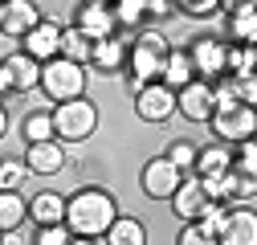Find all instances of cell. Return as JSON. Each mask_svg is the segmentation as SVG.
Returning <instances> with one entry per match:
<instances>
[{
	"instance_id": "d590c367",
	"label": "cell",
	"mask_w": 257,
	"mask_h": 245,
	"mask_svg": "<svg viewBox=\"0 0 257 245\" xmlns=\"http://www.w3.org/2000/svg\"><path fill=\"white\" fill-rule=\"evenodd\" d=\"M241 106L257 110V74H245L241 78Z\"/></svg>"
},
{
	"instance_id": "ba28073f",
	"label": "cell",
	"mask_w": 257,
	"mask_h": 245,
	"mask_svg": "<svg viewBox=\"0 0 257 245\" xmlns=\"http://www.w3.org/2000/svg\"><path fill=\"white\" fill-rule=\"evenodd\" d=\"M41 74H45V66L37 57H29L25 49L0 61V86H5V94H29V90H37Z\"/></svg>"
},
{
	"instance_id": "9a60e30c",
	"label": "cell",
	"mask_w": 257,
	"mask_h": 245,
	"mask_svg": "<svg viewBox=\"0 0 257 245\" xmlns=\"http://www.w3.org/2000/svg\"><path fill=\"white\" fill-rule=\"evenodd\" d=\"M61 33H66V29H61L57 21H41L33 33L25 37V45H21V49H25L29 57H37L41 66H49V61H57V57H61Z\"/></svg>"
},
{
	"instance_id": "277c9868",
	"label": "cell",
	"mask_w": 257,
	"mask_h": 245,
	"mask_svg": "<svg viewBox=\"0 0 257 245\" xmlns=\"http://www.w3.org/2000/svg\"><path fill=\"white\" fill-rule=\"evenodd\" d=\"M86 66H74V61H66V57H57V61H49L45 66V74H41V90H45V98L49 102H78V98H86L82 90H86V74H82Z\"/></svg>"
},
{
	"instance_id": "8d00e7d4",
	"label": "cell",
	"mask_w": 257,
	"mask_h": 245,
	"mask_svg": "<svg viewBox=\"0 0 257 245\" xmlns=\"http://www.w3.org/2000/svg\"><path fill=\"white\" fill-rule=\"evenodd\" d=\"M147 9H151V17H172L176 13L172 0H147Z\"/></svg>"
},
{
	"instance_id": "f35d334b",
	"label": "cell",
	"mask_w": 257,
	"mask_h": 245,
	"mask_svg": "<svg viewBox=\"0 0 257 245\" xmlns=\"http://www.w3.org/2000/svg\"><path fill=\"white\" fill-rule=\"evenodd\" d=\"M5 245H21V237L17 233H5Z\"/></svg>"
},
{
	"instance_id": "4316f807",
	"label": "cell",
	"mask_w": 257,
	"mask_h": 245,
	"mask_svg": "<svg viewBox=\"0 0 257 245\" xmlns=\"http://www.w3.org/2000/svg\"><path fill=\"white\" fill-rule=\"evenodd\" d=\"M229 74L233 78L257 74V49L253 45H229Z\"/></svg>"
},
{
	"instance_id": "d6a6232c",
	"label": "cell",
	"mask_w": 257,
	"mask_h": 245,
	"mask_svg": "<svg viewBox=\"0 0 257 245\" xmlns=\"http://www.w3.org/2000/svg\"><path fill=\"white\" fill-rule=\"evenodd\" d=\"M33 241L37 245H74V229L70 225H49V229H37Z\"/></svg>"
},
{
	"instance_id": "836d02e7",
	"label": "cell",
	"mask_w": 257,
	"mask_h": 245,
	"mask_svg": "<svg viewBox=\"0 0 257 245\" xmlns=\"http://www.w3.org/2000/svg\"><path fill=\"white\" fill-rule=\"evenodd\" d=\"M184 17H196V21H204V17H212L216 9H220V0H180L176 5Z\"/></svg>"
},
{
	"instance_id": "44dd1931",
	"label": "cell",
	"mask_w": 257,
	"mask_h": 245,
	"mask_svg": "<svg viewBox=\"0 0 257 245\" xmlns=\"http://www.w3.org/2000/svg\"><path fill=\"white\" fill-rule=\"evenodd\" d=\"M220 245H257V212L253 208H233L229 229L220 233Z\"/></svg>"
},
{
	"instance_id": "30bf717a",
	"label": "cell",
	"mask_w": 257,
	"mask_h": 245,
	"mask_svg": "<svg viewBox=\"0 0 257 245\" xmlns=\"http://www.w3.org/2000/svg\"><path fill=\"white\" fill-rule=\"evenodd\" d=\"M229 45H257V0H220Z\"/></svg>"
},
{
	"instance_id": "e575fe53",
	"label": "cell",
	"mask_w": 257,
	"mask_h": 245,
	"mask_svg": "<svg viewBox=\"0 0 257 245\" xmlns=\"http://www.w3.org/2000/svg\"><path fill=\"white\" fill-rule=\"evenodd\" d=\"M237 168H245V172L257 176V139H249V143L237 147Z\"/></svg>"
},
{
	"instance_id": "5b68a950",
	"label": "cell",
	"mask_w": 257,
	"mask_h": 245,
	"mask_svg": "<svg viewBox=\"0 0 257 245\" xmlns=\"http://www.w3.org/2000/svg\"><path fill=\"white\" fill-rule=\"evenodd\" d=\"M53 127H57L61 143H82V139L94 135V127H98V106L90 98L61 102V106H53Z\"/></svg>"
},
{
	"instance_id": "7402d4cb",
	"label": "cell",
	"mask_w": 257,
	"mask_h": 245,
	"mask_svg": "<svg viewBox=\"0 0 257 245\" xmlns=\"http://www.w3.org/2000/svg\"><path fill=\"white\" fill-rule=\"evenodd\" d=\"M196 82V66H192V53H188V45H172V57H168V70H164V86H172L176 94L184 86H192Z\"/></svg>"
},
{
	"instance_id": "8992f818",
	"label": "cell",
	"mask_w": 257,
	"mask_h": 245,
	"mask_svg": "<svg viewBox=\"0 0 257 245\" xmlns=\"http://www.w3.org/2000/svg\"><path fill=\"white\" fill-rule=\"evenodd\" d=\"M188 53H192V66H196V78L220 82L229 74V41H220L216 33H200L188 45Z\"/></svg>"
},
{
	"instance_id": "7a4b0ae2",
	"label": "cell",
	"mask_w": 257,
	"mask_h": 245,
	"mask_svg": "<svg viewBox=\"0 0 257 245\" xmlns=\"http://www.w3.org/2000/svg\"><path fill=\"white\" fill-rule=\"evenodd\" d=\"M168 57H172V45L159 29H139L135 41H131V82L135 90L151 86V82H164V70H168Z\"/></svg>"
},
{
	"instance_id": "4fadbf2b",
	"label": "cell",
	"mask_w": 257,
	"mask_h": 245,
	"mask_svg": "<svg viewBox=\"0 0 257 245\" xmlns=\"http://www.w3.org/2000/svg\"><path fill=\"white\" fill-rule=\"evenodd\" d=\"M180 114L188 122H212V114H216V90H212V82L196 78L192 86H184L180 90Z\"/></svg>"
},
{
	"instance_id": "4dcf8cb0",
	"label": "cell",
	"mask_w": 257,
	"mask_h": 245,
	"mask_svg": "<svg viewBox=\"0 0 257 245\" xmlns=\"http://www.w3.org/2000/svg\"><path fill=\"white\" fill-rule=\"evenodd\" d=\"M176 245H220V237H216V233H208L200 221H192V225H184V229H180Z\"/></svg>"
},
{
	"instance_id": "2e32d148",
	"label": "cell",
	"mask_w": 257,
	"mask_h": 245,
	"mask_svg": "<svg viewBox=\"0 0 257 245\" xmlns=\"http://www.w3.org/2000/svg\"><path fill=\"white\" fill-rule=\"evenodd\" d=\"M25 164H29L33 176H57V172H66V147H61V139L29 143L25 147Z\"/></svg>"
},
{
	"instance_id": "f546056e",
	"label": "cell",
	"mask_w": 257,
	"mask_h": 245,
	"mask_svg": "<svg viewBox=\"0 0 257 245\" xmlns=\"http://www.w3.org/2000/svg\"><path fill=\"white\" fill-rule=\"evenodd\" d=\"M25 176H33L25 160H5V164H0V188H5V192H21V180Z\"/></svg>"
},
{
	"instance_id": "8fae6325",
	"label": "cell",
	"mask_w": 257,
	"mask_h": 245,
	"mask_svg": "<svg viewBox=\"0 0 257 245\" xmlns=\"http://www.w3.org/2000/svg\"><path fill=\"white\" fill-rule=\"evenodd\" d=\"M143 192L151 196V200H172L176 192H180V184H184V172L168 160V156H155V160H147L143 164Z\"/></svg>"
},
{
	"instance_id": "ac0fdd59",
	"label": "cell",
	"mask_w": 257,
	"mask_h": 245,
	"mask_svg": "<svg viewBox=\"0 0 257 245\" xmlns=\"http://www.w3.org/2000/svg\"><path fill=\"white\" fill-rule=\"evenodd\" d=\"M257 196V176L245 172V168H233L229 176L220 180V204H229V208H241Z\"/></svg>"
},
{
	"instance_id": "74e56055",
	"label": "cell",
	"mask_w": 257,
	"mask_h": 245,
	"mask_svg": "<svg viewBox=\"0 0 257 245\" xmlns=\"http://www.w3.org/2000/svg\"><path fill=\"white\" fill-rule=\"evenodd\" d=\"M74 245H98L94 237H74Z\"/></svg>"
},
{
	"instance_id": "e0dca14e",
	"label": "cell",
	"mask_w": 257,
	"mask_h": 245,
	"mask_svg": "<svg viewBox=\"0 0 257 245\" xmlns=\"http://www.w3.org/2000/svg\"><path fill=\"white\" fill-rule=\"evenodd\" d=\"M233 168H237V147H229V143H208V147H200L196 176H204V180L220 184V180L229 176Z\"/></svg>"
},
{
	"instance_id": "cb8c5ba5",
	"label": "cell",
	"mask_w": 257,
	"mask_h": 245,
	"mask_svg": "<svg viewBox=\"0 0 257 245\" xmlns=\"http://www.w3.org/2000/svg\"><path fill=\"white\" fill-rule=\"evenodd\" d=\"M61 57L66 61H74V66H90L94 61V41L82 33V29H66V33H61Z\"/></svg>"
},
{
	"instance_id": "5bb4252c",
	"label": "cell",
	"mask_w": 257,
	"mask_h": 245,
	"mask_svg": "<svg viewBox=\"0 0 257 245\" xmlns=\"http://www.w3.org/2000/svg\"><path fill=\"white\" fill-rule=\"evenodd\" d=\"M45 17H41V9L33 5V0H9V5L5 9H0V29H5V37H29V33H33V29L41 25Z\"/></svg>"
},
{
	"instance_id": "d4e9b609",
	"label": "cell",
	"mask_w": 257,
	"mask_h": 245,
	"mask_svg": "<svg viewBox=\"0 0 257 245\" xmlns=\"http://www.w3.org/2000/svg\"><path fill=\"white\" fill-rule=\"evenodd\" d=\"M21 139H29V143H49V139H57L53 110H33V114H25V122H21Z\"/></svg>"
},
{
	"instance_id": "52a82bcc",
	"label": "cell",
	"mask_w": 257,
	"mask_h": 245,
	"mask_svg": "<svg viewBox=\"0 0 257 245\" xmlns=\"http://www.w3.org/2000/svg\"><path fill=\"white\" fill-rule=\"evenodd\" d=\"M208 127H212L216 143L241 147V143H249V139L257 135V110H249V106H224V110L212 114Z\"/></svg>"
},
{
	"instance_id": "3957f363",
	"label": "cell",
	"mask_w": 257,
	"mask_h": 245,
	"mask_svg": "<svg viewBox=\"0 0 257 245\" xmlns=\"http://www.w3.org/2000/svg\"><path fill=\"white\" fill-rule=\"evenodd\" d=\"M212 204H220V184H212V180H204V176H184L180 192L172 196V212H176L184 225L204 221V212H208Z\"/></svg>"
},
{
	"instance_id": "ab89813d",
	"label": "cell",
	"mask_w": 257,
	"mask_h": 245,
	"mask_svg": "<svg viewBox=\"0 0 257 245\" xmlns=\"http://www.w3.org/2000/svg\"><path fill=\"white\" fill-rule=\"evenodd\" d=\"M253 49H257V45H253Z\"/></svg>"
},
{
	"instance_id": "1f68e13d",
	"label": "cell",
	"mask_w": 257,
	"mask_h": 245,
	"mask_svg": "<svg viewBox=\"0 0 257 245\" xmlns=\"http://www.w3.org/2000/svg\"><path fill=\"white\" fill-rule=\"evenodd\" d=\"M229 217H233V208H229V204H212V208L204 212V221H200V225H204L208 233H216V237H220L224 229H229Z\"/></svg>"
},
{
	"instance_id": "f1b7e54d",
	"label": "cell",
	"mask_w": 257,
	"mask_h": 245,
	"mask_svg": "<svg viewBox=\"0 0 257 245\" xmlns=\"http://www.w3.org/2000/svg\"><path fill=\"white\" fill-rule=\"evenodd\" d=\"M168 160L184 172V176H196V164H200V151L192 147L188 139H180V143H172V151H168Z\"/></svg>"
},
{
	"instance_id": "6da1fadb",
	"label": "cell",
	"mask_w": 257,
	"mask_h": 245,
	"mask_svg": "<svg viewBox=\"0 0 257 245\" xmlns=\"http://www.w3.org/2000/svg\"><path fill=\"white\" fill-rule=\"evenodd\" d=\"M118 221V204L106 188H78L70 196V212H66V225L74 229V237H106Z\"/></svg>"
},
{
	"instance_id": "9c48e42d",
	"label": "cell",
	"mask_w": 257,
	"mask_h": 245,
	"mask_svg": "<svg viewBox=\"0 0 257 245\" xmlns=\"http://www.w3.org/2000/svg\"><path fill=\"white\" fill-rule=\"evenodd\" d=\"M135 114L143 122H168L172 114H180V94L164 82H151V86L135 90Z\"/></svg>"
},
{
	"instance_id": "ffe728a7",
	"label": "cell",
	"mask_w": 257,
	"mask_h": 245,
	"mask_svg": "<svg viewBox=\"0 0 257 245\" xmlns=\"http://www.w3.org/2000/svg\"><path fill=\"white\" fill-rule=\"evenodd\" d=\"M66 212H70V200L57 196V192H37L33 200H29V217H33L41 229H49V225H66Z\"/></svg>"
},
{
	"instance_id": "7c38bea8",
	"label": "cell",
	"mask_w": 257,
	"mask_h": 245,
	"mask_svg": "<svg viewBox=\"0 0 257 245\" xmlns=\"http://www.w3.org/2000/svg\"><path fill=\"white\" fill-rule=\"evenodd\" d=\"M114 5H106V0H86V5H78V17H74V29H82V33L98 45V41H110L114 37Z\"/></svg>"
},
{
	"instance_id": "d6986e66",
	"label": "cell",
	"mask_w": 257,
	"mask_h": 245,
	"mask_svg": "<svg viewBox=\"0 0 257 245\" xmlns=\"http://www.w3.org/2000/svg\"><path fill=\"white\" fill-rule=\"evenodd\" d=\"M98 74H122V66H131V45L122 37H110V41H98L94 45V61H90Z\"/></svg>"
},
{
	"instance_id": "603a6c76",
	"label": "cell",
	"mask_w": 257,
	"mask_h": 245,
	"mask_svg": "<svg viewBox=\"0 0 257 245\" xmlns=\"http://www.w3.org/2000/svg\"><path fill=\"white\" fill-rule=\"evenodd\" d=\"M29 217L25 192H0V233H17Z\"/></svg>"
},
{
	"instance_id": "484cf974",
	"label": "cell",
	"mask_w": 257,
	"mask_h": 245,
	"mask_svg": "<svg viewBox=\"0 0 257 245\" xmlns=\"http://www.w3.org/2000/svg\"><path fill=\"white\" fill-rule=\"evenodd\" d=\"M106 245H147V229H143V221H135V217H118L114 229L106 233Z\"/></svg>"
},
{
	"instance_id": "83f0119b",
	"label": "cell",
	"mask_w": 257,
	"mask_h": 245,
	"mask_svg": "<svg viewBox=\"0 0 257 245\" xmlns=\"http://www.w3.org/2000/svg\"><path fill=\"white\" fill-rule=\"evenodd\" d=\"M114 17H118V25H126V29H139V25L151 17V9H147V0H118V5H114Z\"/></svg>"
}]
</instances>
